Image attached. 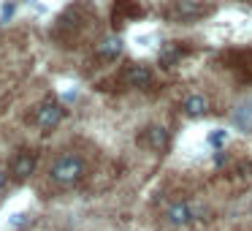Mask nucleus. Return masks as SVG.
<instances>
[{
    "label": "nucleus",
    "instance_id": "423d86ee",
    "mask_svg": "<svg viewBox=\"0 0 252 231\" xmlns=\"http://www.w3.org/2000/svg\"><path fill=\"white\" fill-rule=\"evenodd\" d=\"M35 163H38V153H35V150H22V153L14 155L8 171H11L14 180H28L35 171Z\"/></svg>",
    "mask_w": 252,
    "mask_h": 231
},
{
    "label": "nucleus",
    "instance_id": "1a4fd4ad",
    "mask_svg": "<svg viewBox=\"0 0 252 231\" xmlns=\"http://www.w3.org/2000/svg\"><path fill=\"white\" fill-rule=\"evenodd\" d=\"M141 14H144V8L138 6L136 0H117L114 3V28L117 25H125L127 19L141 17Z\"/></svg>",
    "mask_w": 252,
    "mask_h": 231
},
{
    "label": "nucleus",
    "instance_id": "f03ea898",
    "mask_svg": "<svg viewBox=\"0 0 252 231\" xmlns=\"http://www.w3.org/2000/svg\"><path fill=\"white\" fill-rule=\"evenodd\" d=\"M84 174H87V163H84V158H82V155H76V153L60 155V158L49 166L52 182H57L60 188L79 185V182L84 180Z\"/></svg>",
    "mask_w": 252,
    "mask_h": 231
},
{
    "label": "nucleus",
    "instance_id": "20e7f679",
    "mask_svg": "<svg viewBox=\"0 0 252 231\" xmlns=\"http://www.w3.org/2000/svg\"><path fill=\"white\" fill-rule=\"evenodd\" d=\"M63 117H65V106H63L57 98H46L33 109L30 122L38 125V128H44V131H52V128H57L63 122Z\"/></svg>",
    "mask_w": 252,
    "mask_h": 231
},
{
    "label": "nucleus",
    "instance_id": "39448f33",
    "mask_svg": "<svg viewBox=\"0 0 252 231\" xmlns=\"http://www.w3.org/2000/svg\"><path fill=\"white\" fill-rule=\"evenodd\" d=\"M152 68L144 63H127L120 74V82L127 87H147V84H152Z\"/></svg>",
    "mask_w": 252,
    "mask_h": 231
},
{
    "label": "nucleus",
    "instance_id": "4468645a",
    "mask_svg": "<svg viewBox=\"0 0 252 231\" xmlns=\"http://www.w3.org/2000/svg\"><path fill=\"white\" fill-rule=\"evenodd\" d=\"M209 142H212L214 147L225 144V142H228V131H217V133H212V136H209Z\"/></svg>",
    "mask_w": 252,
    "mask_h": 231
},
{
    "label": "nucleus",
    "instance_id": "f8f14e48",
    "mask_svg": "<svg viewBox=\"0 0 252 231\" xmlns=\"http://www.w3.org/2000/svg\"><path fill=\"white\" fill-rule=\"evenodd\" d=\"M182 109H185V115H190V117H203L209 112V101L203 98V95L192 93V95H187V98H185Z\"/></svg>",
    "mask_w": 252,
    "mask_h": 231
},
{
    "label": "nucleus",
    "instance_id": "0eeeda50",
    "mask_svg": "<svg viewBox=\"0 0 252 231\" xmlns=\"http://www.w3.org/2000/svg\"><path fill=\"white\" fill-rule=\"evenodd\" d=\"M168 142H171V136L163 125H147L141 131V136H138V144L152 150V153H163V150L168 147Z\"/></svg>",
    "mask_w": 252,
    "mask_h": 231
},
{
    "label": "nucleus",
    "instance_id": "ddd939ff",
    "mask_svg": "<svg viewBox=\"0 0 252 231\" xmlns=\"http://www.w3.org/2000/svg\"><path fill=\"white\" fill-rule=\"evenodd\" d=\"M182 55H185V49H182V46H176V41H171V44L163 49V55H160V60H163V63H168V66H171V63H176Z\"/></svg>",
    "mask_w": 252,
    "mask_h": 231
},
{
    "label": "nucleus",
    "instance_id": "6e6552de",
    "mask_svg": "<svg viewBox=\"0 0 252 231\" xmlns=\"http://www.w3.org/2000/svg\"><path fill=\"white\" fill-rule=\"evenodd\" d=\"M198 218H201V209H195L187 201L174 204V207H168V212H165V220H168L171 226H190L192 220H198Z\"/></svg>",
    "mask_w": 252,
    "mask_h": 231
},
{
    "label": "nucleus",
    "instance_id": "7ed1b4c3",
    "mask_svg": "<svg viewBox=\"0 0 252 231\" xmlns=\"http://www.w3.org/2000/svg\"><path fill=\"white\" fill-rule=\"evenodd\" d=\"M209 14H214L212 0H171L163 8V19L168 22H195Z\"/></svg>",
    "mask_w": 252,
    "mask_h": 231
},
{
    "label": "nucleus",
    "instance_id": "dca6fc26",
    "mask_svg": "<svg viewBox=\"0 0 252 231\" xmlns=\"http://www.w3.org/2000/svg\"><path fill=\"white\" fill-rule=\"evenodd\" d=\"M247 209H250V215H252V198H250V207H247Z\"/></svg>",
    "mask_w": 252,
    "mask_h": 231
},
{
    "label": "nucleus",
    "instance_id": "9d476101",
    "mask_svg": "<svg viewBox=\"0 0 252 231\" xmlns=\"http://www.w3.org/2000/svg\"><path fill=\"white\" fill-rule=\"evenodd\" d=\"M228 68H233V71H239V77L244 79V82H252V49L250 52H233V55H228Z\"/></svg>",
    "mask_w": 252,
    "mask_h": 231
},
{
    "label": "nucleus",
    "instance_id": "f257e3e1",
    "mask_svg": "<svg viewBox=\"0 0 252 231\" xmlns=\"http://www.w3.org/2000/svg\"><path fill=\"white\" fill-rule=\"evenodd\" d=\"M95 19L93 8L87 3H76L71 6L60 19H57V28H55V36L63 41V46H76V41L82 38V33L87 30V25Z\"/></svg>",
    "mask_w": 252,
    "mask_h": 231
},
{
    "label": "nucleus",
    "instance_id": "9b49d317",
    "mask_svg": "<svg viewBox=\"0 0 252 231\" xmlns=\"http://www.w3.org/2000/svg\"><path fill=\"white\" fill-rule=\"evenodd\" d=\"M120 55H122V41L120 38H106L95 46V60H100V63H117Z\"/></svg>",
    "mask_w": 252,
    "mask_h": 231
},
{
    "label": "nucleus",
    "instance_id": "2eb2a0df",
    "mask_svg": "<svg viewBox=\"0 0 252 231\" xmlns=\"http://www.w3.org/2000/svg\"><path fill=\"white\" fill-rule=\"evenodd\" d=\"M6 182H8V171H6V169H0V191L6 188Z\"/></svg>",
    "mask_w": 252,
    "mask_h": 231
}]
</instances>
